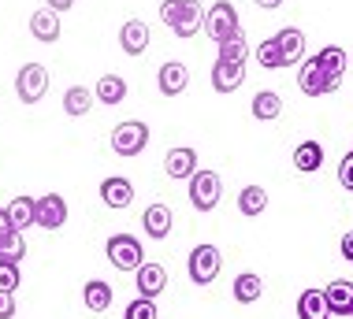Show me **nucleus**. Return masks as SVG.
I'll use <instances>...</instances> for the list:
<instances>
[{
	"instance_id": "f257e3e1",
	"label": "nucleus",
	"mask_w": 353,
	"mask_h": 319,
	"mask_svg": "<svg viewBox=\"0 0 353 319\" xmlns=\"http://www.w3.org/2000/svg\"><path fill=\"white\" fill-rule=\"evenodd\" d=\"M160 23L168 30H175V37H194L205 23V8L197 0H164L160 4Z\"/></svg>"
},
{
	"instance_id": "f03ea898",
	"label": "nucleus",
	"mask_w": 353,
	"mask_h": 319,
	"mask_svg": "<svg viewBox=\"0 0 353 319\" xmlns=\"http://www.w3.org/2000/svg\"><path fill=\"white\" fill-rule=\"evenodd\" d=\"M104 249H108V260L119 271H138L145 264V249H141V241L134 234H112Z\"/></svg>"
},
{
	"instance_id": "7ed1b4c3",
	"label": "nucleus",
	"mask_w": 353,
	"mask_h": 319,
	"mask_svg": "<svg viewBox=\"0 0 353 319\" xmlns=\"http://www.w3.org/2000/svg\"><path fill=\"white\" fill-rule=\"evenodd\" d=\"M219 197H223V182H219L216 171H197L190 178V205L197 212H212L219 205Z\"/></svg>"
},
{
	"instance_id": "20e7f679",
	"label": "nucleus",
	"mask_w": 353,
	"mask_h": 319,
	"mask_svg": "<svg viewBox=\"0 0 353 319\" xmlns=\"http://www.w3.org/2000/svg\"><path fill=\"white\" fill-rule=\"evenodd\" d=\"M238 30H242V23H238L234 4H227V0H219V4H212V12L205 15V34L212 37L216 45H223L227 37H234Z\"/></svg>"
},
{
	"instance_id": "39448f33",
	"label": "nucleus",
	"mask_w": 353,
	"mask_h": 319,
	"mask_svg": "<svg viewBox=\"0 0 353 319\" xmlns=\"http://www.w3.org/2000/svg\"><path fill=\"white\" fill-rule=\"evenodd\" d=\"M145 145H149V127L138 119H127L112 130V149L119 156H138V152H145Z\"/></svg>"
},
{
	"instance_id": "423d86ee",
	"label": "nucleus",
	"mask_w": 353,
	"mask_h": 319,
	"mask_svg": "<svg viewBox=\"0 0 353 319\" xmlns=\"http://www.w3.org/2000/svg\"><path fill=\"white\" fill-rule=\"evenodd\" d=\"M219 267H223V256H219L216 245H197L194 253H190V260H186V271H190V278H194L197 286L212 282V278L219 275Z\"/></svg>"
},
{
	"instance_id": "0eeeda50",
	"label": "nucleus",
	"mask_w": 353,
	"mask_h": 319,
	"mask_svg": "<svg viewBox=\"0 0 353 319\" xmlns=\"http://www.w3.org/2000/svg\"><path fill=\"white\" fill-rule=\"evenodd\" d=\"M49 90V71H45L41 63H26L23 71L15 74V93L23 104H37Z\"/></svg>"
},
{
	"instance_id": "6e6552de",
	"label": "nucleus",
	"mask_w": 353,
	"mask_h": 319,
	"mask_svg": "<svg viewBox=\"0 0 353 319\" xmlns=\"http://www.w3.org/2000/svg\"><path fill=\"white\" fill-rule=\"evenodd\" d=\"M298 85H301V93L305 96H323V93H335L339 85L323 74V67L316 63V56L312 60H305L301 63V71H298Z\"/></svg>"
},
{
	"instance_id": "1a4fd4ad",
	"label": "nucleus",
	"mask_w": 353,
	"mask_h": 319,
	"mask_svg": "<svg viewBox=\"0 0 353 319\" xmlns=\"http://www.w3.org/2000/svg\"><path fill=\"white\" fill-rule=\"evenodd\" d=\"M63 223H68V200H63L60 193H45V197H37V227L60 230Z\"/></svg>"
},
{
	"instance_id": "9d476101",
	"label": "nucleus",
	"mask_w": 353,
	"mask_h": 319,
	"mask_svg": "<svg viewBox=\"0 0 353 319\" xmlns=\"http://www.w3.org/2000/svg\"><path fill=\"white\" fill-rule=\"evenodd\" d=\"M101 200H104L108 208H116V212L130 208V205H134V186H130V178L108 175V178L101 182Z\"/></svg>"
},
{
	"instance_id": "9b49d317",
	"label": "nucleus",
	"mask_w": 353,
	"mask_h": 319,
	"mask_svg": "<svg viewBox=\"0 0 353 319\" xmlns=\"http://www.w3.org/2000/svg\"><path fill=\"white\" fill-rule=\"evenodd\" d=\"M164 171H168L171 178H186V182H190V178L197 175V171H201V167H197V152L186 149V145H183V149H168Z\"/></svg>"
},
{
	"instance_id": "f8f14e48",
	"label": "nucleus",
	"mask_w": 353,
	"mask_h": 319,
	"mask_svg": "<svg viewBox=\"0 0 353 319\" xmlns=\"http://www.w3.org/2000/svg\"><path fill=\"white\" fill-rule=\"evenodd\" d=\"M141 227H145V234L152 241H164L171 234V227H175V216H171L168 205H149L145 216H141Z\"/></svg>"
},
{
	"instance_id": "ddd939ff",
	"label": "nucleus",
	"mask_w": 353,
	"mask_h": 319,
	"mask_svg": "<svg viewBox=\"0 0 353 319\" xmlns=\"http://www.w3.org/2000/svg\"><path fill=\"white\" fill-rule=\"evenodd\" d=\"M242 82H245V63L216 60V67H212V90L216 93H234Z\"/></svg>"
},
{
	"instance_id": "4468645a",
	"label": "nucleus",
	"mask_w": 353,
	"mask_h": 319,
	"mask_svg": "<svg viewBox=\"0 0 353 319\" xmlns=\"http://www.w3.org/2000/svg\"><path fill=\"white\" fill-rule=\"evenodd\" d=\"M134 282H138V294L141 297H160L168 286V271L160 264H141L134 271Z\"/></svg>"
},
{
	"instance_id": "2eb2a0df",
	"label": "nucleus",
	"mask_w": 353,
	"mask_h": 319,
	"mask_svg": "<svg viewBox=\"0 0 353 319\" xmlns=\"http://www.w3.org/2000/svg\"><path fill=\"white\" fill-rule=\"evenodd\" d=\"M119 45L127 56H141L149 48V26L141 23V19H130V23H123L119 30Z\"/></svg>"
},
{
	"instance_id": "dca6fc26",
	"label": "nucleus",
	"mask_w": 353,
	"mask_h": 319,
	"mask_svg": "<svg viewBox=\"0 0 353 319\" xmlns=\"http://www.w3.org/2000/svg\"><path fill=\"white\" fill-rule=\"evenodd\" d=\"M275 41H279V52H283V67H294L305 60V34L301 30L286 26V30L275 34Z\"/></svg>"
},
{
	"instance_id": "f3484780",
	"label": "nucleus",
	"mask_w": 353,
	"mask_h": 319,
	"mask_svg": "<svg viewBox=\"0 0 353 319\" xmlns=\"http://www.w3.org/2000/svg\"><path fill=\"white\" fill-rule=\"evenodd\" d=\"M190 85V71H186V63H179V60H171L160 67V93L164 96H179Z\"/></svg>"
},
{
	"instance_id": "a211bd4d",
	"label": "nucleus",
	"mask_w": 353,
	"mask_h": 319,
	"mask_svg": "<svg viewBox=\"0 0 353 319\" xmlns=\"http://www.w3.org/2000/svg\"><path fill=\"white\" fill-rule=\"evenodd\" d=\"M298 319H331V305L323 289H305L298 297Z\"/></svg>"
},
{
	"instance_id": "6ab92c4d",
	"label": "nucleus",
	"mask_w": 353,
	"mask_h": 319,
	"mask_svg": "<svg viewBox=\"0 0 353 319\" xmlns=\"http://www.w3.org/2000/svg\"><path fill=\"white\" fill-rule=\"evenodd\" d=\"M30 34L37 37V41H45V45L60 41V15H56L52 8L34 12V15H30Z\"/></svg>"
},
{
	"instance_id": "aec40b11",
	"label": "nucleus",
	"mask_w": 353,
	"mask_h": 319,
	"mask_svg": "<svg viewBox=\"0 0 353 319\" xmlns=\"http://www.w3.org/2000/svg\"><path fill=\"white\" fill-rule=\"evenodd\" d=\"M294 167L305 171V175L320 171L323 167V145L320 141H301L298 149H294Z\"/></svg>"
},
{
	"instance_id": "412c9836",
	"label": "nucleus",
	"mask_w": 353,
	"mask_h": 319,
	"mask_svg": "<svg viewBox=\"0 0 353 319\" xmlns=\"http://www.w3.org/2000/svg\"><path fill=\"white\" fill-rule=\"evenodd\" d=\"M82 301L90 312H104V308H112V286L104 282V278H90V282L82 286Z\"/></svg>"
},
{
	"instance_id": "4be33fe9",
	"label": "nucleus",
	"mask_w": 353,
	"mask_h": 319,
	"mask_svg": "<svg viewBox=\"0 0 353 319\" xmlns=\"http://www.w3.org/2000/svg\"><path fill=\"white\" fill-rule=\"evenodd\" d=\"M316 63L323 67V74H327L335 85H342V74H346V52H342L339 45H327L323 52H316Z\"/></svg>"
},
{
	"instance_id": "5701e85b",
	"label": "nucleus",
	"mask_w": 353,
	"mask_h": 319,
	"mask_svg": "<svg viewBox=\"0 0 353 319\" xmlns=\"http://www.w3.org/2000/svg\"><path fill=\"white\" fill-rule=\"evenodd\" d=\"M264 208H268V193H264L261 186H245L242 193H238V212H242L245 219L264 216Z\"/></svg>"
},
{
	"instance_id": "b1692460",
	"label": "nucleus",
	"mask_w": 353,
	"mask_h": 319,
	"mask_svg": "<svg viewBox=\"0 0 353 319\" xmlns=\"http://www.w3.org/2000/svg\"><path fill=\"white\" fill-rule=\"evenodd\" d=\"M261 294H264V278H261V275L245 271V275H238V278H234V301H238V305H253V301H261Z\"/></svg>"
},
{
	"instance_id": "393cba45",
	"label": "nucleus",
	"mask_w": 353,
	"mask_h": 319,
	"mask_svg": "<svg viewBox=\"0 0 353 319\" xmlns=\"http://www.w3.org/2000/svg\"><path fill=\"white\" fill-rule=\"evenodd\" d=\"M279 115H283V101H279V93L261 90V93L253 96V119L272 123V119H279Z\"/></svg>"
},
{
	"instance_id": "a878e982",
	"label": "nucleus",
	"mask_w": 353,
	"mask_h": 319,
	"mask_svg": "<svg viewBox=\"0 0 353 319\" xmlns=\"http://www.w3.org/2000/svg\"><path fill=\"white\" fill-rule=\"evenodd\" d=\"M93 96H97L101 104H123L127 101V82H123L119 74H104L97 82V90H93Z\"/></svg>"
},
{
	"instance_id": "bb28decb",
	"label": "nucleus",
	"mask_w": 353,
	"mask_h": 319,
	"mask_svg": "<svg viewBox=\"0 0 353 319\" xmlns=\"http://www.w3.org/2000/svg\"><path fill=\"white\" fill-rule=\"evenodd\" d=\"M93 101H97V96L85 90V85H71V90L63 93V112L74 115V119H82V115L93 108Z\"/></svg>"
},
{
	"instance_id": "cd10ccee",
	"label": "nucleus",
	"mask_w": 353,
	"mask_h": 319,
	"mask_svg": "<svg viewBox=\"0 0 353 319\" xmlns=\"http://www.w3.org/2000/svg\"><path fill=\"white\" fill-rule=\"evenodd\" d=\"M8 216H12L15 230L34 227V223H37V200H30V197H15L12 205H8Z\"/></svg>"
},
{
	"instance_id": "c85d7f7f",
	"label": "nucleus",
	"mask_w": 353,
	"mask_h": 319,
	"mask_svg": "<svg viewBox=\"0 0 353 319\" xmlns=\"http://www.w3.org/2000/svg\"><path fill=\"white\" fill-rule=\"evenodd\" d=\"M323 294H327L331 316H350V305H353V286L350 282H342V278H339V282H331Z\"/></svg>"
},
{
	"instance_id": "c756f323",
	"label": "nucleus",
	"mask_w": 353,
	"mask_h": 319,
	"mask_svg": "<svg viewBox=\"0 0 353 319\" xmlns=\"http://www.w3.org/2000/svg\"><path fill=\"white\" fill-rule=\"evenodd\" d=\"M245 56H250V41H245V30H238L234 37H227V41L219 45V60H227V63H245Z\"/></svg>"
},
{
	"instance_id": "7c9ffc66",
	"label": "nucleus",
	"mask_w": 353,
	"mask_h": 319,
	"mask_svg": "<svg viewBox=\"0 0 353 319\" xmlns=\"http://www.w3.org/2000/svg\"><path fill=\"white\" fill-rule=\"evenodd\" d=\"M256 60H261L264 71H279V67H283L279 41H275V37H268V41H261V45H256Z\"/></svg>"
},
{
	"instance_id": "2f4dec72",
	"label": "nucleus",
	"mask_w": 353,
	"mask_h": 319,
	"mask_svg": "<svg viewBox=\"0 0 353 319\" xmlns=\"http://www.w3.org/2000/svg\"><path fill=\"white\" fill-rule=\"evenodd\" d=\"M26 256V241H23V230H15L12 238L0 245V260H8V264H19V260Z\"/></svg>"
},
{
	"instance_id": "473e14b6",
	"label": "nucleus",
	"mask_w": 353,
	"mask_h": 319,
	"mask_svg": "<svg viewBox=\"0 0 353 319\" xmlns=\"http://www.w3.org/2000/svg\"><path fill=\"white\" fill-rule=\"evenodd\" d=\"M127 319H157V301L152 297H134V301L127 305Z\"/></svg>"
},
{
	"instance_id": "72a5a7b5",
	"label": "nucleus",
	"mask_w": 353,
	"mask_h": 319,
	"mask_svg": "<svg viewBox=\"0 0 353 319\" xmlns=\"http://www.w3.org/2000/svg\"><path fill=\"white\" fill-rule=\"evenodd\" d=\"M19 282H23V275H19V264H8V260H0V289H4V294H15Z\"/></svg>"
},
{
	"instance_id": "f704fd0d",
	"label": "nucleus",
	"mask_w": 353,
	"mask_h": 319,
	"mask_svg": "<svg viewBox=\"0 0 353 319\" xmlns=\"http://www.w3.org/2000/svg\"><path fill=\"white\" fill-rule=\"evenodd\" d=\"M339 182H342V189H350V193H353V152L339 163Z\"/></svg>"
},
{
	"instance_id": "c9c22d12",
	"label": "nucleus",
	"mask_w": 353,
	"mask_h": 319,
	"mask_svg": "<svg viewBox=\"0 0 353 319\" xmlns=\"http://www.w3.org/2000/svg\"><path fill=\"white\" fill-rule=\"evenodd\" d=\"M12 234H15V223H12V216H8V208H4L0 212V245H4Z\"/></svg>"
},
{
	"instance_id": "e433bc0d",
	"label": "nucleus",
	"mask_w": 353,
	"mask_h": 319,
	"mask_svg": "<svg viewBox=\"0 0 353 319\" xmlns=\"http://www.w3.org/2000/svg\"><path fill=\"white\" fill-rule=\"evenodd\" d=\"M15 316V297L0 289V319H12Z\"/></svg>"
},
{
	"instance_id": "4c0bfd02",
	"label": "nucleus",
	"mask_w": 353,
	"mask_h": 319,
	"mask_svg": "<svg viewBox=\"0 0 353 319\" xmlns=\"http://www.w3.org/2000/svg\"><path fill=\"white\" fill-rule=\"evenodd\" d=\"M342 256L353 264V230H350V234H342Z\"/></svg>"
},
{
	"instance_id": "58836bf2",
	"label": "nucleus",
	"mask_w": 353,
	"mask_h": 319,
	"mask_svg": "<svg viewBox=\"0 0 353 319\" xmlns=\"http://www.w3.org/2000/svg\"><path fill=\"white\" fill-rule=\"evenodd\" d=\"M45 4H49V8H52L56 15H60V12H68V8L74 4V0H45Z\"/></svg>"
},
{
	"instance_id": "ea45409f",
	"label": "nucleus",
	"mask_w": 353,
	"mask_h": 319,
	"mask_svg": "<svg viewBox=\"0 0 353 319\" xmlns=\"http://www.w3.org/2000/svg\"><path fill=\"white\" fill-rule=\"evenodd\" d=\"M256 4H261V8H264V12H272V8H279V4H283V0H256Z\"/></svg>"
},
{
	"instance_id": "a19ab883",
	"label": "nucleus",
	"mask_w": 353,
	"mask_h": 319,
	"mask_svg": "<svg viewBox=\"0 0 353 319\" xmlns=\"http://www.w3.org/2000/svg\"><path fill=\"white\" fill-rule=\"evenodd\" d=\"M350 316H353V305H350Z\"/></svg>"
}]
</instances>
